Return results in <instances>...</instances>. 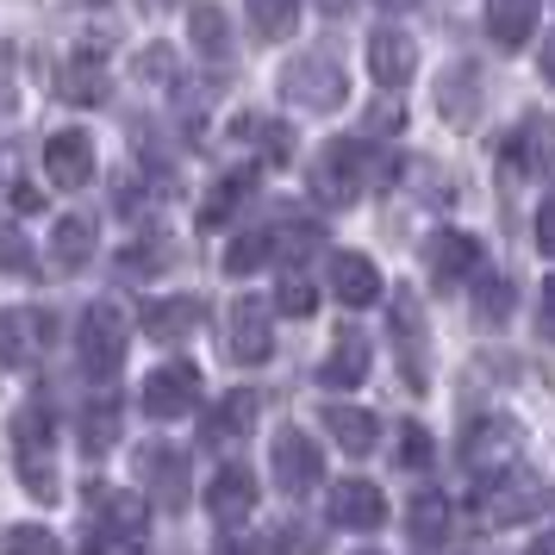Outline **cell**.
I'll return each mask as SVG.
<instances>
[{"mask_svg": "<svg viewBox=\"0 0 555 555\" xmlns=\"http://www.w3.org/2000/svg\"><path fill=\"white\" fill-rule=\"evenodd\" d=\"M543 505H550V487H543V475H530V468H505V475H493L487 487H480V525H525V518H543Z\"/></svg>", "mask_w": 555, "mask_h": 555, "instance_id": "1", "label": "cell"}, {"mask_svg": "<svg viewBox=\"0 0 555 555\" xmlns=\"http://www.w3.org/2000/svg\"><path fill=\"white\" fill-rule=\"evenodd\" d=\"M76 356L94 380L119 375V362H126V319H119V306H88V312H81Z\"/></svg>", "mask_w": 555, "mask_h": 555, "instance_id": "2", "label": "cell"}, {"mask_svg": "<svg viewBox=\"0 0 555 555\" xmlns=\"http://www.w3.org/2000/svg\"><path fill=\"white\" fill-rule=\"evenodd\" d=\"M281 88H287V101L306 106V113H331V106H344V69H337V56H325V51L294 56L287 76H281Z\"/></svg>", "mask_w": 555, "mask_h": 555, "instance_id": "3", "label": "cell"}, {"mask_svg": "<svg viewBox=\"0 0 555 555\" xmlns=\"http://www.w3.org/2000/svg\"><path fill=\"white\" fill-rule=\"evenodd\" d=\"M138 400H144L151 418H188L194 400H201V369H188V362H163V369L144 375Z\"/></svg>", "mask_w": 555, "mask_h": 555, "instance_id": "4", "label": "cell"}, {"mask_svg": "<svg viewBox=\"0 0 555 555\" xmlns=\"http://www.w3.org/2000/svg\"><path fill=\"white\" fill-rule=\"evenodd\" d=\"M225 350H231V362H269L275 356V312H269V300L244 294V300L231 306Z\"/></svg>", "mask_w": 555, "mask_h": 555, "instance_id": "5", "label": "cell"}, {"mask_svg": "<svg viewBox=\"0 0 555 555\" xmlns=\"http://www.w3.org/2000/svg\"><path fill=\"white\" fill-rule=\"evenodd\" d=\"M319 480H325V450H319L306 430L287 425L275 437V487H281V493H294V500H306Z\"/></svg>", "mask_w": 555, "mask_h": 555, "instance_id": "6", "label": "cell"}, {"mask_svg": "<svg viewBox=\"0 0 555 555\" xmlns=\"http://www.w3.org/2000/svg\"><path fill=\"white\" fill-rule=\"evenodd\" d=\"M44 350H51V312H38V306H7V312H0V362H7V369H31Z\"/></svg>", "mask_w": 555, "mask_h": 555, "instance_id": "7", "label": "cell"}, {"mask_svg": "<svg viewBox=\"0 0 555 555\" xmlns=\"http://www.w3.org/2000/svg\"><path fill=\"white\" fill-rule=\"evenodd\" d=\"M362 156L369 151H362V144H344V138L325 144L319 163H312V194L325 206H350L356 194H362Z\"/></svg>", "mask_w": 555, "mask_h": 555, "instance_id": "8", "label": "cell"}, {"mask_svg": "<svg viewBox=\"0 0 555 555\" xmlns=\"http://www.w3.org/2000/svg\"><path fill=\"white\" fill-rule=\"evenodd\" d=\"M387 331H393V350L405 362V380L425 387V306H418L412 287H393V319H387Z\"/></svg>", "mask_w": 555, "mask_h": 555, "instance_id": "9", "label": "cell"}, {"mask_svg": "<svg viewBox=\"0 0 555 555\" xmlns=\"http://www.w3.org/2000/svg\"><path fill=\"white\" fill-rule=\"evenodd\" d=\"M256 425V393H219V400L206 405V418H201V443L206 450H237L244 437H250Z\"/></svg>", "mask_w": 555, "mask_h": 555, "instance_id": "10", "label": "cell"}, {"mask_svg": "<svg viewBox=\"0 0 555 555\" xmlns=\"http://www.w3.org/2000/svg\"><path fill=\"white\" fill-rule=\"evenodd\" d=\"M138 480H144V493H156L163 505H181L188 500V455L176 443H144L138 450Z\"/></svg>", "mask_w": 555, "mask_h": 555, "instance_id": "11", "label": "cell"}, {"mask_svg": "<svg viewBox=\"0 0 555 555\" xmlns=\"http://www.w3.org/2000/svg\"><path fill=\"white\" fill-rule=\"evenodd\" d=\"M44 176L56 188H88L94 181V138L88 131H56V138H44Z\"/></svg>", "mask_w": 555, "mask_h": 555, "instance_id": "12", "label": "cell"}, {"mask_svg": "<svg viewBox=\"0 0 555 555\" xmlns=\"http://www.w3.org/2000/svg\"><path fill=\"white\" fill-rule=\"evenodd\" d=\"M88 518H101V530H113V537H144L151 505L126 487H88Z\"/></svg>", "mask_w": 555, "mask_h": 555, "instance_id": "13", "label": "cell"}, {"mask_svg": "<svg viewBox=\"0 0 555 555\" xmlns=\"http://www.w3.org/2000/svg\"><path fill=\"white\" fill-rule=\"evenodd\" d=\"M425 269H430L437 287H455L462 275L480 269V244L468 237V231H437V237L425 244Z\"/></svg>", "mask_w": 555, "mask_h": 555, "instance_id": "14", "label": "cell"}, {"mask_svg": "<svg viewBox=\"0 0 555 555\" xmlns=\"http://www.w3.org/2000/svg\"><path fill=\"white\" fill-rule=\"evenodd\" d=\"M206 512H212L219 525H244V518L256 512V475H250V468H237V462L219 468L212 487H206Z\"/></svg>", "mask_w": 555, "mask_h": 555, "instance_id": "15", "label": "cell"}, {"mask_svg": "<svg viewBox=\"0 0 555 555\" xmlns=\"http://www.w3.org/2000/svg\"><path fill=\"white\" fill-rule=\"evenodd\" d=\"M369 362H375L369 337H362V331H344V337L331 344V356L319 362V380H325L331 393H344V387H362V380H369Z\"/></svg>", "mask_w": 555, "mask_h": 555, "instance_id": "16", "label": "cell"}, {"mask_svg": "<svg viewBox=\"0 0 555 555\" xmlns=\"http://www.w3.org/2000/svg\"><path fill=\"white\" fill-rule=\"evenodd\" d=\"M369 69H375V81L393 94V88H405L412 69H418V44H412L405 31H375V38H369Z\"/></svg>", "mask_w": 555, "mask_h": 555, "instance_id": "17", "label": "cell"}, {"mask_svg": "<svg viewBox=\"0 0 555 555\" xmlns=\"http://www.w3.org/2000/svg\"><path fill=\"white\" fill-rule=\"evenodd\" d=\"M331 518L344 530H375L387 518V500H380L375 480H344L337 493H331Z\"/></svg>", "mask_w": 555, "mask_h": 555, "instance_id": "18", "label": "cell"}, {"mask_svg": "<svg viewBox=\"0 0 555 555\" xmlns=\"http://www.w3.org/2000/svg\"><path fill=\"white\" fill-rule=\"evenodd\" d=\"M512 450H518V425L512 418H487V425H475V437H468V468L475 475H505L512 468Z\"/></svg>", "mask_w": 555, "mask_h": 555, "instance_id": "19", "label": "cell"}, {"mask_svg": "<svg viewBox=\"0 0 555 555\" xmlns=\"http://www.w3.org/2000/svg\"><path fill=\"white\" fill-rule=\"evenodd\" d=\"M194 325H201V300H194V294L144 306V337H151V344H181V337H194Z\"/></svg>", "mask_w": 555, "mask_h": 555, "instance_id": "20", "label": "cell"}, {"mask_svg": "<svg viewBox=\"0 0 555 555\" xmlns=\"http://www.w3.org/2000/svg\"><path fill=\"white\" fill-rule=\"evenodd\" d=\"M331 287H337V300L344 306H375L380 300V269L369 262V256L337 250V262H331Z\"/></svg>", "mask_w": 555, "mask_h": 555, "instance_id": "21", "label": "cell"}, {"mask_svg": "<svg viewBox=\"0 0 555 555\" xmlns=\"http://www.w3.org/2000/svg\"><path fill=\"white\" fill-rule=\"evenodd\" d=\"M325 430L344 443V455H375L380 443L375 412H362V405H325Z\"/></svg>", "mask_w": 555, "mask_h": 555, "instance_id": "22", "label": "cell"}, {"mask_svg": "<svg viewBox=\"0 0 555 555\" xmlns=\"http://www.w3.org/2000/svg\"><path fill=\"white\" fill-rule=\"evenodd\" d=\"M537 26V0H487V31L500 51H518Z\"/></svg>", "mask_w": 555, "mask_h": 555, "instance_id": "23", "label": "cell"}, {"mask_svg": "<svg viewBox=\"0 0 555 555\" xmlns=\"http://www.w3.org/2000/svg\"><path fill=\"white\" fill-rule=\"evenodd\" d=\"M119 425H126V412H119V400H88L81 405V450L88 455H106L113 443H119Z\"/></svg>", "mask_w": 555, "mask_h": 555, "instance_id": "24", "label": "cell"}, {"mask_svg": "<svg viewBox=\"0 0 555 555\" xmlns=\"http://www.w3.org/2000/svg\"><path fill=\"white\" fill-rule=\"evenodd\" d=\"M188 38H194V51H201V56H225V51H231V20H225V7L201 0V7H194V20H188Z\"/></svg>", "mask_w": 555, "mask_h": 555, "instance_id": "25", "label": "cell"}, {"mask_svg": "<svg viewBox=\"0 0 555 555\" xmlns=\"http://www.w3.org/2000/svg\"><path fill=\"white\" fill-rule=\"evenodd\" d=\"M412 537L425 550H443L450 543V505H443V493H425V500L412 505Z\"/></svg>", "mask_w": 555, "mask_h": 555, "instance_id": "26", "label": "cell"}, {"mask_svg": "<svg viewBox=\"0 0 555 555\" xmlns=\"http://www.w3.org/2000/svg\"><path fill=\"white\" fill-rule=\"evenodd\" d=\"M269 250H275V237L269 231H237L225 250V275H256L262 262H269Z\"/></svg>", "mask_w": 555, "mask_h": 555, "instance_id": "27", "label": "cell"}, {"mask_svg": "<svg viewBox=\"0 0 555 555\" xmlns=\"http://www.w3.org/2000/svg\"><path fill=\"white\" fill-rule=\"evenodd\" d=\"M51 250H56V262H63V269H81V262L94 256V225H88V219H63V225H56V237H51Z\"/></svg>", "mask_w": 555, "mask_h": 555, "instance_id": "28", "label": "cell"}, {"mask_svg": "<svg viewBox=\"0 0 555 555\" xmlns=\"http://www.w3.org/2000/svg\"><path fill=\"white\" fill-rule=\"evenodd\" d=\"M63 94H69L76 106H101L106 101V69L101 63H88V56H76L69 76H63Z\"/></svg>", "mask_w": 555, "mask_h": 555, "instance_id": "29", "label": "cell"}, {"mask_svg": "<svg viewBox=\"0 0 555 555\" xmlns=\"http://www.w3.org/2000/svg\"><path fill=\"white\" fill-rule=\"evenodd\" d=\"M437 106H443L450 119H468V113H475V69H468V63H455L450 76L437 81Z\"/></svg>", "mask_w": 555, "mask_h": 555, "instance_id": "30", "label": "cell"}, {"mask_svg": "<svg viewBox=\"0 0 555 555\" xmlns=\"http://www.w3.org/2000/svg\"><path fill=\"white\" fill-rule=\"evenodd\" d=\"M13 443H20V450H51V405L31 400L26 412L13 418Z\"/></svg>", "mask_w": 555, "mask_h": 555, "instance_id": "31", "label": "cell"}, {"mask_svg": "<svg viewBox=\"0 0 555 555\" xmlns=\"http://www.w3.org/2000/svg\"><path fill=\"white\" fill-rule=\"evenodd\" d=\"M294 13H300V0H250V26L262 31V38L294 31Z\"/></svg>", "mask_w": 555, "mask_h": 555, "instance_id": "32", "label": "cell"}, {"mask_svg": "<svg viewBox=\"0 0 555 555\" xmlns=\"http://www.w3.org/2000/svg\"><path fill=\"white\" fill-rule=\"evenodd\" d=\"M475 312H480V325H505V319H512V281H505V275H487V281H480Z\"/></svg>", "mask_w": 555, "mask_h": 555, "instance_id": "33", "label": "cell"}, {"mask_svg": "<svg viewBox=\"0 0 555 555\" xmlns=\"http://www.w3.org/2000/svg\"><path fill=\"white\" fill-rule=\"evenodd\" d=\"M20 480H26V493H38V500H56V468H51V455L20 450Z\"/></svg>", "mask_w": 555, "mask_h": 555, "instance_id": "34", "label": "cell"}, {"mask_svg": "<svg viewBox=\"0 0 555 555\" xmlns=\"http://www.w3.org/2000/svg\"><path fill=\"white\" fill-rule=\"evenodd\" d=\"M7 555H63V543L44 525H13L7 530Z\"/></svg>", "mask_w": 555, "mask_h": 555, "instance_id": "35", "label": "cell"}, {"mask_svg": "<svg viewBox=\"0 0 555 555\" xmlns=\"http://www.w3.org/2000/svg\"><path fill=\"white\" fill-rule=\"evenodd\" d=\"M169 262H176V256H169L163 237H156V244H131V250L119 256V269H126V275H163Z\"/></svg>", "mask_w": 555, "mask_h": 555, "instance_id": "36", "label": "cell"}, {"mask_svg": "<svg viewBox=\"0 0 555 555\" xmlns=\"http://www.w3.org/2000/svg\"><path fill=\"white\" fill-rule=\"evenodd\" d=\"M250 188H256L250 169H244V176H225V181H219V194L206 201V225H219V219H225V212H231L237 201H250Z\"/></svg>", "mask_w": 555, "mask_h": 555, "instance_id": "37", "label": "cell"}, {"mask_svg": "<svg viewBox=\"0 0 555 555\" xmlns=\"http://www.w3.org/2000/svg\"><path fill=\"white\" fill-rule=\"evenodd\" d=\"M400 468H430V455H437V443H430L425 425H400Z\"/></svg>", "mask_w": 555, "mask_h": 555, "instance_id": "38", "label": "cell"}, {"mask_svg": "<svg viewBox=\"0 0 555 555\" xmlns=\"http://www.w3.org/2000/svg\"><path fill=\"white\" fill-rule=\"evenodd\" d=\"M275 555H319V525L287 518V525L275 530Z\"/></svg>", "mask_w": 555, "mask_h": 555, "instance_id": "39", "label": "cell"}, {"mask_svg": "<svg viewBox=\"0 0 555 555\" xmlns=\"http://www.w3.org/2000/svg\"><path fill=\"white\" fill-rule=\"evenodd\" d=\"M0 269H7V275L31 269V244L20 237V225H13V219H0Z\"/></svg>", "mask_w": 555, "mask_h": 555, "instance_id": "40", "label": "cell"}, {"mask_svg": "<svg viewBox=\"0 0 555 555\" xmlns=\"http://www.w3.org/2000/svg\"><path fill=\"white\" fill-rule=\"evenodd\" d=\"M537 337L555 344V275L543 281V294H537Z\"/></svg>", "mask_w": 555, "mask_h": 555, "instance_id": "41", "label": "cell"}, {"mask_svg": "<svg viewBox=\"0 0 555 555\" xmlns=\"http://www.w3.org/2000/svg\"><path fill=\"white\" fill-rule=\"evenodd\" d=\"M281 312H294V319L312 312V287H306L300 275H287V287H281Z\"/></svg>", "mask_w": 555, "mask_h": 555, "instance_id": "42", "label": "cell"}, {"mask_svg": "<svg viewBox=\"0 0 555 555\" xmlns=\"http://www.w3.org/2000/svg\"><path fill=\"white\" fill-rule=\"evenodd\" d=\"M537 250L555 256V194H543V212H537Z\"/></svg>", "mask_w": 555, "mask_h": 555, "instance_id": "43", "label": "cell"}, {"mask_svg": "<svg viewBox=\"0 0 555 555\" xmlns=\"http://www.w3.org/2000/svg\"><path fill=\"white\" fill-rule=\"evenodd\" d=\"M543 81H550V88H555V31H550V38H543Z\"/></svg>", "mask_w": 555, "mask_h": 555, "instance_id": "44", "label": "cell"}, {"mask_svg": "<svg viewBox=\"0 0 555 555\" xmlns=\"http://www.w3.org/2000/svg\"><path fill=\"white\" fill-rule=\"evenodd\" d=\"M212 555H262V550H256V543H219Z\"/></svg>", "mask_w": 555, "mask_h": 555, "instance_id": "45", "label": "cell"}, {"mask_svg": "<svg viewBox=\"0 0 555 555\" xmlns=\"http://www.w3.org/2000/svg\"><path fill=\"white\" fill-rule=\"evenodd\" d=\"M530 555H555V530L543 537V543H530Z\"/></svg>", "mask_w": 555, "mask_h": 555, "instance_id": "46", "label": "cell"}, {"mask_svg": "<svg viewBox=\"0 0 555 555\" xmlns=\"http://www.w3.org/2000/svg\"><path fill=\"white\" fill-rule=\"evenodd\" d=\"M319 7H325L331 20H337V13H350V0H319Z\"/></svg>", "mask_w": 555, "mask_h": 555, "instance_id": "47", "label": "cell"}, {"mask_svg": "<svg viewBox=\"0 0 555 555\" xmlns=\"http://www.w3.org/2000/svg\"><path fill=\"white\" fill-rule=\"evenodd\" d=\"M375 7H400V13H405V7H418V0H375Z\"/></svg>", "mask_w": 555, "mask_h": 555, "instance_id": "48", "label": "cell"}, {"mask_svg": "<svg viewBox=\"0 0 555 555\" xmlns=\"http://www.w3.org/2000/svg\"><path fill=\"white\" fill-rule=\"evenodd\" d=\"M144 7H169V0H144Z\"/></svg>", "mask_w": 555, "mask_h": 555, "instance_id": "49", "label": "cell"}]
</instances>
